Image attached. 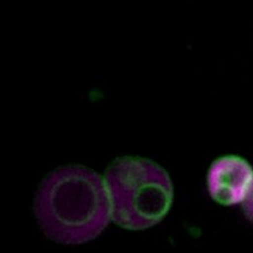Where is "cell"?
I'll return each instance as SVG.
<instances>
[{"label":"cell","mask_w":253,"mask_h":253,"mask_svg":"<svg viewBox=\"0 0 253 253\" xmlns=\"http://www.w3.org/2000/svg\"><path fill=\"white\" fill-rule=\"evenodd\" d=\"M36 217L45 235L64 245H79L98 237L112 214L109 194L92 170L71 166L43 181L35 203Z\"/></svg>","instance_id":"obj_1"},{"label":"cell","mask_w":253,"mask_h":253,"mask_svg":"<svg viewBox=\"0 0 253 253\" xmlns=\"http://www.w3.org/2000/svg\"><path fill=\"white\" fill-rule=\"evenodd\" d=\"M112 217L128 230H144L161 222L173 201L168 173L139 158L118 159L106 173Z\"/></svg>","instance_id":"obj_2"},{"label":"cell","mask_w":253,"mask_h":253,"mask_svg":"<svg viewBox=\"0 0 253 253\" xmlns=\"http://www.w3.org/2000/svg\"><path fill=\"white\" fill-rule=\"evenodd\" d=\"M253 179V169L245 160L224 157L214 162L209 171V192L219 204L233 206L243 203Z\"/></svg>","instance_id":"obj_3"},{"label":"cell","mask_w":253,"mask_h":253,"mask_svg":"<svg viewBox=\"0 0 253 253\" xmlns=\"http://www.w3.org/2000/svg\"><path fill=\"white\" fill-rule=\"evenodd\" d=\"M243 211L246 217L253 223V179L246 198L243 201Z\"/></svg>","instance_id":"obj_4"}]
</instances>
